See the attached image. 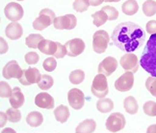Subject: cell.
I'll return each mask as SVG.
<instances>
[{"instance_id": "obj_1", "label": "cell", "mask_w": 156, "mask_h": 133, "mask_svg": "<svg viewBox=\"0 0 156 133\" xmlns=\"http://www.w3.org/2000/svg\"><path fill=\"white\" fill-rule=\"evenodd\" d=\"M146 35L143 28L133 22H122L117 25L112 34V44L122 51L132 53L145 42Z\"/></svg>"}, {"instance_id": "obj_2", "label": "cell", "mask_w": 156, "mask_h": 133, "mask_svg": "<svg viewBox=\"0 0 156 133\" xmlns=\"http://www.w3.org/2000/svg\"><path fill=\"white\" fill-rule=\"evenodd\" d=\"M140 65L151 77L156 78V34L147 40L140 59Z\"/></svg>"}, {"instance_id": "obj_3", "label": "cell", "mask_w": 156, "mask_h": 133, "mask_svg": "<svg viewBox=\"0 0 156 133\" xmlns=\"http://www.w3.org/2000/svg\"><path fill=\"white\" fill-rule=\"evenodd\" d=\"M56 18L55 13L50 9H43L40 12V15L33 22V28L38 31H43L45 28L49 27L53 24Z\"/></svg>"}, {"instance_id": "obj_4", "label": "cell", "mask_w": 156, "mask_h": 133, "mask_svg": "<svg viewBox=\"0 0 156 133\" xmlns=\"http://www.w3.org/2000/svg\"><path fill=\"white\" fill-rule=\"evenodd\" d=\"M91 90L93 95L97 97V98L99 99L105 98V96H107L108 93H109L106 76L102 74H98L95 76L92 83Z\"/></svg>"}, {"instance_id": "obj_5", "label": "cell", "mask_w": 156, "mask_h": 133, "mask_svg": "<svg viewBox=\"0 0 156 133\" xmlns=\"http://www.w3.org/2000/svg\"><path fill=\"white\" fill-rule=\"evenodd\" d=\"M109 35L104 30L97 31L93 35V49L95 53L102 54L107 50L109 44Z\"/></svg>"}, {"instance_id": "obj_6", "label": "cell", "mask_w": 156, "mask_h": 133, "mask_svg": "<svg viewBox=\"0 0 156 133\" xmlns=\"http://www.w3.org/2000/svg\"><path fill=\"white\" fill-rule=\"evenodd\" d=\"M125 124L126 122H125V117L123 115L119 112H115L107 118L106 128L110 132L115 133L124 128Z\"/></svg>"}, {"instance_id": "obj_7", "label": "cell", "mask_w": 156, "mask_h": 133, "mask_svg": "<svg viewBox=\"0 0 156 133\" xmlns=\"http://www.w3.org/2000/svg\"><path fill=\"white\" fill-rule=\"evenodd\" d=\"M4 14L5 16L12 22H17L22 18L24 12H23V8L20 4L16 2H11L5 6Z\"/></svg>"}, {"instance_id": "obj_8", "label": "cell", "mask_w": 156, "mask_h": 133, "mask_svg": "<svg viewBox=\"0 0 156 133\" xmlns=\"http://www.w3.org/2000/svg\"><path fill=\"white\" fill-rule=\"evenodd\" d=\"M68 100L69 105L73 109L79 110L85 104V95L82 92V90L78 88H73L68 93Z\"/></svg>"}, {"instance_id": "obj_9", "label": "cell", "mask_w": 156, "mask_h": 133, "mask_svg": "<svg viewBox=\"0 0 156 133\" xmlns=\"http://www.w3.org/2000/svg\"><path fill=\"white\" fill-rule=\"evenodd\" d=\"M41 74L39 69L30 67L28 69L23 70V73L19 81L23 85H31L34 83H39L41 78Z\"/></svg>"}, {"instance_id": "obj_10", "label": "cell", "mask_w": 156, "mask_h": 133, "mask_svg": "<svg viewBox=\"0 0 156 133\" xmlns=\"http://www.w3.org/2000/svg\"><path fill=\"white\" fill-rule=\"evenodd\" d=\"M77 19L73 15H66L58 16L53 22V25L57 30H73L76 27Z\"/></svg>"}, {"instance_id": "obj_11", "label": "cell", "mask_w": 156, "mask_h": 133, "mask_svg": "<svg viewBox=\"0 0 156 133\" xmlns=\"http://www.w3.org/2000/svg\"><path fill=\"white\" fill-rule=\"evenodd\" d=\"M134 84V73L125 72L115 81V88L118 91L127 92L133 87Z\"/></svg>"}, {"instance_id": "obj_12", "label": "cell", "mask_w": 156, "mask_h": 133, "mask_svg": "<svg viewBox=\"0 0 156 133\" xmlns=\"http://www.w3.org/2000/svg\"><path fill=\"white\" fill-rule=\"evenodd\" d=\"M22 73L23 70H21L20 66L16 60H11V62L6 63L2 71V75L6 80H11V78L20 80L22 76Z\"/></svg>"}, {"instance_id": "obj_13", "label": "cell", "mask_w": 156, "mask_h": 133, "mask_svg": "<svg viewBox=\"0 0 156 133\" xmlns=\"http://www.w3.org/2000/svg\"><path fill=\"white\" fill-rule=\"evenodd\" d=\"M121 66L124 69L125 72H132L136 73L139 70V62H138V58L136 55L132 53H127L123 55L119 60Z\"/></svg>"}, {"instance_id": "obj_14", "label": "cell", "mask_w": 156, "mask_h": 133, "mask_svg": "<svg viewBox=\"0 0 156 133\" xmlns=\"http://www.w3.org/2000/svg\"><path fill=\"white\" fill-rule=\"evenodd\" d=\"M67 48V55L69 57H77L85 50V42L81 38H73L66 42L65 44Z\"/></svg>"}, {"instance_id": "obj_15", "label": "cell", "mask_w": 156, "mask_h": 133, "mask_svg": "<svg viewBox=\"0 0 156 133\" xmlns=\"http://www.w3.org/2000/svg\"><path fill=\"white\" fill-rule=\"evenodd\" d=\"M118 68V62L115 58L107 57L99 63L98 73L102 74L106 77L111 76Z\"/></svg>"}, {"instance_id": "obj_16", "label": "cell", "mask_w": 156, "mask_h": 133, "mask_svg": "<svg viewBox=\"0 0 156 133\" xmlns=\"http://www.w3.org/2000/svg\"><path fill=\"white\" fill-rule=\"evenodd\" d=\"M35 105L40 108H45V109H52L55 105V101L51 95L45 92L39 93L35 98Z\"/></svg>"}, {"instance_id": "obj_17", "label": "cell", "mask_w": 156, "mask_h": 133, "mask_svg": "<svg viewBox=\"0 0 156 133\" xmlns=\"http://www.w3.org/2000/svg\"><path fill=\"white\" fill-rule=\"evenodd\" d=\"M5 34L8 38L12 40H16L21 38V35L23 34V30L20 24H19L17 22H12L6 27Z\"/></svg>"}, {"instance_id": "obj_18", "label": "cell", "mask_w": 156, "mask_h": 133, "mask_svg": "<svg viewBox=\"0 0 156 133\" xmlns=\"http://www.w3.org/2000/svg\"><path fill=\"white\" fill-rule=\"evenodd\" d=\"M24 95L22 94L21 90L20 87H15L13 88V93L10 97V104L13 108H16L19 109L24 104Z\"/></svg>"}, {"instance_id": "obj_19", "label": "cell", "mask_w": 156, "mask_h": 133, "mask_svg": "<svg viewBox=\"0 0 156 133\" xmlns=\"http://www.w3.org/2000/svg\"><path fill=\"white\" fill-rule=\"evenodd\" d=\"M38 49L43 54H44V55L54 56V54L56 53L57 50V42L48 39H44L39 44Z\"/></svg>"}, {"instance_id": "obj_20", "label": "cell", "mask_w": 156, "mask_h": 133, "mask_svg": "<svg viewBox=\"0 0 156 133\" xmlns=\"http://www.w3.org/2000/svg\"><path fill=\"white\" fill-rule=\"evenodd\" d=\"M95 126H97V124H95L94 120L87 119L77 125L75 132L76 133H93L95 129Z\"/></svg>"}, {"instance_id": "obj_21", "label": "cell", "mask_w": 156, "mask_h": 133, "mask_svg": "<svg viewBox=\"0 0 156 133\" xmlns=\"http://www.w3.org/2000/svg\"><path fill=\"white\" fill-rule=\"evenodd\" d=\"M69 109L68 106H66L64 105H59L58 107L55 108L54 110V116H55V119L60 123H66L68 121V119L69 118Z\"/></svg>"}, {"instance_id": "obj_22", "label": "cell", "mask_w": 156, "mask_h": 133, "mask_svg": "<svg viewBox=\"0 0 156 133\" xmlns=\"http://www.w3.org/2000/svg\"><path fill=\"white\" fill-rule=\"evenodd\" d=\"M44 122V117L41 113L38 111H32L26 116V123L32 128H38Z\"/></svg>"}, {"instance_id": "obj_23", "label": "cell", "mask_w": 156, "mask_h": 133, "mask_svg": "<svg viewBox=\"0 0 156 133\" xmlns=\"http://www.w3.org/2000/svg\"><path fill=\"white\" fill-rule=\"evenodd\" d=\"M123 106L124 109L128 114L134 115L139 110V105H138V102L136 99L132 96H128L124 99L123 101Z\"/></svg>"}, {"instance_id": "obj_24", "label": "cell", "mask_w": 156, "mask_h": 133, "mask_svg": "<svg viewBox=\"0 0 156 133\" xmlns=\"http://www.w3.org/2000/svg\"><path fill=\"white\" fill-rule=\"evenodd\" d=\"M122 13L126 15H133L139 11V5L136 0H126L122 4Z\"/></svg>"}, {"instance_id": "obj_25", "label": "cell", "mask_w": 156, "mask_h": 133, "mask_svg": "<svg viewBox=\"0 0 156 133\" xmlns=\"http://www.w3.org/2000/svg\"><path fill=\"white\" fill-rule=\"evenodd\" d=\"M97 108H98V110L101 113H108V112L113 110L114 102L111 99H108V98L100 99L97 102Z\"/></svg>"}, {"instance_id": "obj_26", "label": "cell", "mask_w": 156, "mask_h": 133, "mask_svg": "<svg viewBox=\"0 0 156 133\" xmlns=\"http://www.w3.org/2000/svg\"><path fill=\"white\" fill-rule=\"evenodd\" d=\"M44 37L41 35L39 34H31L29 35L25 39V44L29 48H32V49H37L39 48V44L41 43V40H44Z\"/></svg>"}, {"instance_id": "obj_27", "label": "cell", "mask_w": 156, "mask_h": 133, "mask_svg": "<svg viewBox=\"0 0 156 133\" xmlns=\"http://www.w3.org/2000/svg\"><path fill=\"white\" fill-rule=\"evenodd\" d=\"M143 13L148 17L156 15V2L154 0H147L143 4Z\"/></svg>"}, {"instance_id": "obj_28", "label": "cell", "mask_w": 156, "mask_h": 133, "mask_svg": "<svg viewBox=\"0 0 156 133\" xmlns=\"http://www.w3.org/2000/svg\"><path fill=\"white\" fill-rule=\"evenodd\" d=\"M92 17L94 18V24L97 27L102 26L103 24H105L106 21L108 20V16H107L106 13L102 10L98 11V12H95V13H94L92 15Z\"/></svg>"}, {"instance_id": "obj_29", "label": "cell", "mask_w": 156, "mask_h": 133, "mask_svg": "<svg viewBox=\"0 0 156 133\" xmlns=\"http://www.w3.org/2000/svg\"><path fill=\"white\" fill-rule=\"evenodd\" d=\"M69 81L73 84H80L85 80V73L82 70H74L69 74Z\"/></svg>"}, {"instance_id": "obj_30", "label": "cell", "mask_w": 156, "mask_h": 133, "mask_svg": "<svg viewBox=\"0 0 156 133\" xmlns=\"http://www.w3.org/2000/svg\"><path fill=\"white\" fill-rule=\"evenodd\" d=\"M54 83V81H53V78L49 75H43V77H41V81H39L38 83V86L40 89L41 90H48L52 87Z\"/></svg>"}, {"instance_id": "obj_31", "label": "cell", "mask_w": 156, "mask_h": 133, "mask_svg": "<svg viewBox=\"0 0 156 133\" xmlns=\"http://www.w3.org/2000/svg\"><path fill=\"white\" fill-rule=\"evenodd\" d=\"M6 115L8 117V121H10L11 123H19L21 120V113L16 108H9L6 111Z\"/></svg>"}, {"instance_id": "obj_32", "label": "cell", "mask_w": 156, "mask_h": 133, "mask_svg": "<svg viewBox=\"0 0 156 133\" xmlns=\"http://www.w3.org/2000/svg\"><path fill=\"white\" fill-rule=\"evenodd\" d=\"M90 6L91 5H90L89 0H74L73 2V9L75 12H78V13L86 12Z\"/></svg>"}, {"instance_id": "obj_33", "label": "cell", "mask_w": 156, "mask_h": 133, "mask_svg": "<svg viewBox=\"0 0 156 133\" xmlns=\"http://www.w3.org/2000/svg\"><path fill=\"white\" fill-rule=\"evenodd\" d=\"M144 112H145L147 116L156 117V102L153 101H147L143 106Z\"/></svg>"}, {"instance_id": "obj_34", "label": "cell", "mask_w": 156, "mask_h": 133, "mask_svg": "<svg viewBox=\"0 0 156 133\" xmlns=\"http://www.w3.org/2000/svg\"><path fill=\"white\" fill-rule=\"evenodd\" d=\"M12 93H13V89L11 88L8 82H0V97L1 98H10L12 96Z\"/></svg>"}, {"instance_id": "obj_35", "label": "cell", "mask_w": 156, "mask_h": 133, "mask_svg": "<svg viewBox=\"0 0 156 133\" xmlns=\"http://www.w3.org/2000/svg\"><path fill=\"white\" fill-rule=\"evenodd\" d=\"M102 11H104L107 16H108V20L113 21V20H116L118 17H119V12L116 8L112 7V6H105L102 9Z\"/></svg>"}, {"instance_id": "obj_36", "label": "cell", "mask_w": 156, "mask_h": 133, "mask_svg": "<svg viewBox=\"0 0 156 133\" xmlns=\"http://www.w3.org/2000/svg\"><path fill=\"white\" fill-rule=\"evenodd\" d=\"M43 67L47 72H52L55 70L57 67V62L55 58H47L43 63Z\"/></svg>"}, {"instance_id": "obj_37", "label": "cell", "mask_w": 156, "mask_h": 133, "mask_svg": "<svg viewBox=\"0 0 156 133\" xmlns=\"http://www.w3.org/2000/svg\"><path fill=\"white\" fill-rule=\"evenodd\" d=\"M146 87L153 97L156 98V78L149 77L146 81Z\"/></svg>"}, {"instance_id": "obj_38", "label": "cell", "mask_w": 156, "mask_h": 133, "mask_svg": "<svg viewBox=\"0 0 156 133\" xmlns=\"http://www.w3.org/2000/svg\"><path fill=\"white\" fill-rule=\"evenodd\" d=\"M24 59H25V62L29 65H33V64H36L40 59V57L39 55L36 52H29L27 53L25 57H24Z\"/></svg>"}, {"instance_id": "obj_39", "label": "cell", "mask_w": 156, "mask_h": 133, "mask_svg": "<svg viewBox=\"0 0 156 133\" xmlns=\"http://www.w3.org/2000/svg\"><path fill=\"white\" fill-rule=\"evenodd\" d=\"M66 55H67V48H66L65 45L57 42V50H56V53L54 54V58H63Z\"/></svg>"}, {"instance_id": "obj_40", "label": "cell", "mask_w": 156, "mask_h": 133, "mask_svg": "<svg viewBox=\"0 0 156 133\" xmlns=\"http://www.w3.org/2000/svg\"><path fill=\"white\" fill-rule=\"evenodd\" d=\"M146 30H147V32L151 35L156 34V20L148 21L146 25Z\"/></svg>"}, {"instance_id": "obj_41", "label": "cell", "mask_w": 156, "mask_h": 133, "mask_svg": "<svg viewBox=\"0 0 156 133\" xmlns=\"http://www.w3.org/2000/svg\"><path fill=\"white\" fill-rule=\"evenodd\" d=\"M0 53H1V55H3V54H6L8 52L9 50V46L7 44V42H6V40L3 38H0Z\"/></svg>"}, {"instance_id": "obj_42", "label": "cell", "mask_w": 156, "mask_h": 133, "mask_svg": "<svg viewBox=\"0 0 156 133\" xmlns=\"http://www.w3.org/2000/svg\"><path fill=\"white\" fill-rule=\"evenodd\" d=\"M89 2H90V5L93 6V7H97V6L102 4L104 2V0H89Z\"/></svg>"}, {"instance_id": "obj_43", "label": "cell", "mask_w": 156, "mask_h": 133, "mask_svg": "<svg viewBox=\"0 0 156 133\" xmlns=\"http://www.w3.org/2000/svg\"><path fill=\"white\" fill-rule=\"evenodd\" d=\"M0 115H1V126H4L6 122H7V120H8V117L4 112H1Z\"/></svg>"}, {"instance_id": "obj_44", "label": "cell", "mask_w": 156, "mask_h": 133, "mask_svg": "<svg viewBox=\"0 0 156 133\" xmlns=\"http://www.w3.org/2000/svg\"><path fill=\"white\" fill-rule=\"evenodd\" d=\"M147 133H156V124L149 125L147 128Z\"/></svg>"}, {"instance_id": "obj_45", "label": "cell", "mask_w": 156, "mask_h": 133, "mask_svg": "<svg viewBox=\"0 0 156 133\" xmlns=\"http://www.w3.org/2000/svg\"><path fill=\"white\" fill-rule=\"evenodd\" d=\"M1 133H16L13 128H7L5 129H2Z\"/></svg>"}, {"instance_id": "obj_46", "label": "cell", "mask_w": 156, "mask_h": 133, "mask_svg": "<svg viewBox=\"0 0 156 133\" xmlns=\"http://www.w3.org/2000/svg\"><path fill=\"white\" fill-rule=\"evenodd\" d=\"M105 2H116V0H104Z\"/></svg>"}, {"instance_id": "obj_47", "label": "cell", "mask_w": 156, "mask_h": 133, "mask_svg": "<svg viewBox=\"0 0 156 133\" xmlns=\"http://www.w3.org/2000/svg\"><path fill=\"white\" fill-rule=\"evenodd\" d=\"M119 1H121V0H116V2H119Z\"/></svg>"}, {"instance_id": "obj_48", "label": "cell", "mask_w": 156, "mask_h": 133, "mask_svg": "<svg viewBox=\"0 0 156 133\" xmlns=\"http://www.w3.org/2000/svg\"><path fill=\"white\" fill-rule=\"evenodd\" d=\"M17 1H23V0H17Z\"/></svg>"}, {"instance_id": "obj_49", "label": "cell", "mask_w": 156, "mask_h": 133, "mask_svg": "<svg viewBox=\"0 0 156 133\" xmlns=\"http://www.w3.org/2000/svg\"><path fill=\"white\" fill-rule=\"evenodd\" d=\"M16 133H17V132H16Z\"/></svg>"}]
</instances>
